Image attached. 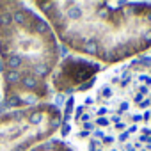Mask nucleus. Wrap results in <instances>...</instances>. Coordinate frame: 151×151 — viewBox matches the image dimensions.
<instances>
[{"label": "nucleus", "mask_w": 151, "mask_h": 151, "mask_svg": "<svg viewBox=\"0 0 151 151\" xmlns=\"http://www.w3.org/2000/svg\"><path fill=\"white\" fill-rule=\"evenodd\" d=\"M71 137L82 151H151V59L116 68L80 98Z\"/></svg>", "instance_id": "obj_1"}, {"label": "nucleus", "mask_w": 151, "mask_h": 151, "mask_svg": "<svg viewBox=\"0 0 151 151\" xmlns=\"http://www.w3.org/2000/svg\"><path fill=\"white\" fill-rule=\"evenodd\" d=\"M59 45L75 55L112 66L151 48V4L146 2H32Z\"/></svg>", "instance_id": "obj_2"}, {"label": "nucleus", "mask_w": 151, "mask_h": 151, "mask_svg": "<svg viewBox=\"0 0 151 151\" xmlns=\"http://www.w3.org/2000/svg\"><path fill=\"white\" fill-rule=\"evenodd\" d=\"M60 64V45L50 23L29 4L0 0V78L7 110L46 103Z\"/></svg>", "instance_id": "obj_3"}, {"label": "nucleus", "mask_w": 151, "mask_h": 151, "mask_svg": "<svg viewBox=\"0 0 151 151\" xmlns=\"http://www.w3.org/2000/svg\"><path fill=\"white\" fill-rule=\"evenodd\" d=\"M60 124L62 112L52 103L4 110L0 112V151H29L52 139Z\"/></svg>", "instance_id": "obj_4"}, {"label": "nucleus", "mask_w": 151, "mask_h": 151, "mask_svg": "<svg viewBox=\"0 0 151 151\" xmlns=\"http://www.w3.org/2000/svg\"><path fill=\"white\" fill-rule=\"evenodd\" d=\"M101 69L98 62H91L78 57H68L62 64L57 66L53 73V87L57 93H73L86 87V82L91 80Z\"/></svg>", "instance_id": "obj_5"}, {"label": "nucleus", "mask_w": 151, "mask_h": 151, "mask_svg": "<svg viewBox=\"0 0 151 151\" xmlns=\"http://www.w3.org/2000/svg\"><path fill=\"white\" fill-rule=\"evenodd\" d=\"M29 151H75L71 144L64 142V140H59V139H48L34 147H30Z\"/></svg>", "instance_id": "obj_6"}]
</instances>
